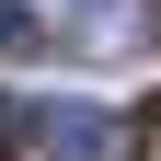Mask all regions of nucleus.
Masks as SVG:
<instances>
[{
  "label": "nucleus",
  "instance_id": "f257e3e1",
  "mask_svg": "<svg viewBox=\"0 0 161 161\" xmlns=\"http://www.w3.org/2000/svg\"><path fill=\"white\" fill-rule=\"evenodd\" d=\"M23 138H35V161H115V150H127V127L92 115V104H46Z\"/></svg>",
  "mask_w": 161,
  "mask_h": 161
},
{
  "label": "nucleus",
  "instance_id": "f03ea898",
  "mask_svg": "<svg viewBox=\"0 0 161 161\" xmlns=\"http://www.w3.org/2000/svg\"><path fill=\"white\" fill-rule=\"evenodd\" d=\"M138 35H150V0H92V12L69 23V46H92V58H127Z\"/></svg>",
  "mask_w": 161,
  "mask_h": 161
},
{
  "label": "nucleus",
  "instance_id": "7ed1b4c3",
  "mask_svg": "<svg viewBox=\"0 0 161 161\" xmlns=\"http://www.w3.org/2000/svg\"><path fill=\"white\" fill-rule=\"evenodd\" d=\"M0 46H12V58L35 46V12H23V0H0Z\"/></svg>",
  "mask_w": 161,
  "mask_h": 161
},
{
  "label": "nucleus",
  "instance_id": "20e7f679",
  "mask_svg": "<svg viewBox=\"0 0 161 161\" xmlns=\"http://www.w3.org/2000/svg\"><path fill=\"white\" fill-rule=\"evenodd\" d=\"M127 161H161V115H127Z\"/></svg>",
  "mask_w": 161,
  "mask_h": 161
}]
</instances>
